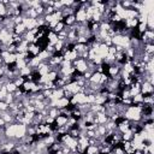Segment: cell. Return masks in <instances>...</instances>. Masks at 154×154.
Segmentation results:
<instances>
[{
	"instance_id": "cell-1",
	"label": "cell",
	"mask_w": 154,
	"mask_h": 154,
	"mask_svg": "<svg viewBox=\"0 0 154 154\" xmlns=\"http://www.w3.org/2000/svg\"><path fill=\"white\" fill-rule=\"evenodd\" d=\"M69 105H70V99H67V97H61V99H59V100L55 101V107L58 109L66 108Z\"/></svg>"
},
{
	"instance_id": "cell-2",
	"label": "cell",
	"mask_w": 154,
	"mask_h": 154,
	"mask_svg": "<svg viewBox=\"0 0 154 154\" xmlns=\"http://www.w3.org/2000/svg\"><path fill=\"white\" fill-rule=\"evenodd\" d=\"M46 37H47V40H48V43L52 45V46H54V45L58 42V35H57L54 31H52V30H49V31L47 32Z\"/></svg>"
},
{
	"instance_id": "cell-3",
	"label": "cell",
	"mask_w": 154,
	"mask_h": 154,
	"mask_svg": "<svg viewBox=\"0 0 154 154\" xmlns=\"http://www.w3.org/2000/svg\"><path fill=\"white\" fill-rule=\"evenodd\" d=\"M70 117H67V116H64V114H59L55 119H54V122H55V124L58 125V126H64V125H66V123H67V119H69Z\"/></svg>"
},
{
	"instance_id": "cell-4",
	"label": "cell",
	"mask_w": 154,
	"mask_h": 154,
	"mask_svg": "<svg viewBox=\"0 0 154 154\" xmlns=\"http://www.w3.org/2000/svg\"><path fill=\"white\" fill-rule=\"evenodd\" d=\"M13 32L14 34H17V35H23V34H25L26 32V28H25V25L23 24V23H20V24H17L16 26H14V29H13Z\"/></svg>"
},
{
	"instance_id": "cell-5",
	"label": "cell",
	"mask_w": 154,
	"mask_h": 154,
	"mask_svg": "<svg viewBox=\"0 0 154 154\" xmlns=\"http://www.w3.org/2000/svg\"><path fill=\"white\" fill-rule=\"evenodd\" d=\"M5 88H6V90H7V93H14V90L17 89V87H16V84L12 82V81H10V82H7L6 84H5Z\"/></svg>"
},
{
	"instance_id": "cell-6",
	"label": "cell",
	"mask_w": 154,
	"mask_h": 154,
	"mask_svg": "<svg viewBox=\"0 0 154 154\" xmlns=\"http://www.w3.org/2000/svg\"><path fill=\"white\" fill-rule=\"evenodd\" d=\"M84 152H85V154H99L97 146H88Z\"/></svg>"
},
{
	"instance_id": "cell-7",
	"label": "cell",
	"mask_w": 154,
	"mask_h": 154,
	"mask_svg": "<svg viewBox=\"0 0 154 154\" xmlns=\"http://www.w3.org/2000/svg\"><path fill=\"white\" fill-rule=\"evenodd\" d=\"M64 28H65V24H64L63 22H58V24L55 25V28H54L52 31H54L55 34H59L60 31H63V30H64Z\"/></svg>"
},
{
	"instance_id": "cell-8",
	"label": "cell",
	"mask_w": 154,
	"mask_h": 154,
	"mask_svg": "<svg viewBox=\"0 0 154 154\" xmlns=\"http://www.w3.org/2000/svg\"><path fill=\"white\" fill-rule=\"evenodd\" d=\"M8 105L5 101H0V111H7Z\"/></svg>"
},
{
	"instance_id": "cell-9",
	"label": "cell",
	"mask_w": 154,
	"mask_h": 154,
	"mask_svg": "<svg viewBox=\"0 0 154 154\" xmlns=\"http://www.w3.org/2000/svg\"><path fill=\"white\" fill-rule=\"evenodd\" d=\"M1 125H6V123H5V122H4V119L0 117V126H1Z\"/></svg>"
},
{
	"instance_id": "cell-10",
	"label": "cell",
	"mask_w": 154,
	"mask_h": 154,
	"mask_svg": "<svg viewBox=\"0 0 154 154\" xmlns=\"http://www.w3.org/2000/svg\"><path fill=\"white\" fill-rule=\"evenodd\" d=\"M4 64H5V63H4V60H2V58L0 57V66H2Z\"/></svg>"
},
{
	"instance_id": "cell-11",
	"label": "cell",
	"mask_w": 154,
	"mask_h": 154,
	"mask_svg": "<svg viewBox=\"0 0 154 154\" xmlns=\"http://www.w3.org/2000/svg\"><path fill=\"white\" fill-rule=\"evenodd\" d=\"M72 154H81V153H77V152H76V153H72Z\"/></svg>"
}]
</instances>
